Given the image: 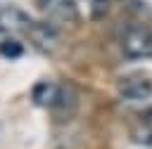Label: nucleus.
Instances as JSON below:
<instances>
[{
  "mask_svg": "<svg viewBox=\"0 0 152 149\" xmlns=\"http://www.w3.org/2000/svg\"><path fill=\"white\" fill-rule=\"evenodd\" d=\"M119 45L126 59H152V31L142 24H131L121 31Z\"/></svg>",
  "mask_w": 152,
  "mask_h": 149,
  "instance_id": "obj_1",
  "label": "nucleus"
},
{
  "mask_svg": "<svg viewBox=\"0 0 152 149\" xmlns=\"http://www.w3.org/2000/svg\"><path fill=\"white\" fill-rule=\"evenodd\" d=\"M116 92L126 102H145L152 97V78L145 71H126L116 78Z\"/></svg>",
  "mask_w": 152,
  "mask_h": 149,
  "instance_id": "obj_2",
  "label": "nucleus"
},
{
  "mask_svg": "<svg viewBox=\"0 0 152 149\" xmlns=\"http://www.w3.org/2000/svg\"><path fill=\"white\" fill-rule=\"evenodd\" d=\"M26 35L31 38L36 50H40L45 54H52L59 47V43H62V31L55 24H50V21H33Z\"/></svg>",
  "mask_w": 152,
  "mask_h": 149,
  "instance_id": "obj_3",
  "label": "nucleus"
},
{
  "mask_svg": "<svg viewBox=\"0 0 152 149\" xmlns=\"http://www.w3.org/2000/svg\"><path fill=\"white\" fill-rule=\"evenodd\" d=\"M78 109V92L71 83H59L57 85V97H55V104H52V111H55V118L59 123L69 121Z\"/></svg>",
  "mask_w": 152,
  "mask_h": 149,
  "instance_id": "obj_4",
  "label": "nucleus"
},
{
  "mask_svg": "<svg viewBox=\"0 0 152 149\" xmlns=\"http://www.w3.org/2000/svg\"><path fill=\"white\" fill-rule=\"evenodd\" d=\"M33 19L17 5L0 7V31L2 33H28Z\"/></svg>",
  "mask_w": 152,
  "mask_h": 149,
  "instance_id": "obj_5",
  "label": "nucleus"
},
{
  "mask_svg": "<svg viewBox=\"0 0 152 149\" xmlns=\"http://www.w3.org/2000/svg\"><path fill=\"white\" fill-rule=\"evenodd\" d=\"M50 14H52V21L59 31L62 28H76L81 24V7H78V0H57L52 7H50Z\"/></svg>",
  "mask_w": 152,
  "mask_h": 149,
  "instance_id": "obj_6",
  "label": "nucleus"
},
{
  "mask_svg": "<svg viewBox=\"0 0 152 149\" xmlns=\"http://www.w3.org/2000/svg\"><path fill=\"white\" fill-rule=\"evenodd\" d=\"M55 97H57V85H55V83H48V80L38 83V85L33 88V92H31L33 104H38V106H43V109H52Z\"/></svg>",
  "mask_w": 152,
  "mask_h": 149,
  "instance_id": "obj_7",
  "label": "nucleus"
},
{
  "mask_svg": "<svg viewBox=\"0 0 152 149\" xmlns=\"http://www.w3.org/2000/svg\"><path fill=\"white\" fill-rule=\"evenodd\" d=\"M131 142L133 144H140V147H152V123H145V125H138L131 130Z\"/></svg>",
  "mask_w": 152,
  "mask_h": 149,
  "instance_id": "obj_8",
  "label": "nucleus"
},
{
  "mask_svg": "<svg viewBox=\"0 0 152 149\" xmlns=\"http://www.w3.org/2000/svg\"><path fill=\"white\" fill-rule=\"evenodd\" d=\"M21 43L19 40H14V38H5V40H0V54H5V57H10V59H17V57H21Z\"/></svg>",
  "mask_w": 152,
  "mask_h": 149,
  "instance_id": "obj_9",
  "label": "nucleus"
},
{
  "mask_svg": "<svg viewBox=\"0 0 152 149\" xmlns=\"http://www.w3.org/2000/svg\"><path fill=\"white\" fill-rule=\"evenodd\" d=\"M90 2V19H102L107 14V7H109V0H88Z\"/></svg>",
  "mask_w": 152,
  "mask_h": 149,
  "instance_id": "obj_10",
  "label": "nucleus"
},
{
  "mask_svg": "<svg viewBox=\"0 0 152 149\" xmlns=\"http://www.w3.org/2000/svg\"><path fill=\"white\" fill-rule=\"evenodd\" d=\"M33 2H36V7H38V9H50L57 0H33Z\"/></svg>",
  "mask_w": 152,
  "mask_h": 149,
  "instance_id": "obj_11",
  "label": "nucleus"
},
{
  "mask_svg": "<svg viewBox=\"0 0 152 149\" xmlns=\"http://www.w3.org/2000/svg\"><path fill=\"white\" fill-rule=\"evenodd\" d=\"M109 2H112V0H109Z\"/></svg>",
  "mask_w": 152,
  "mask_h": 149,
  "instance_id": "obj_12",
  "label": "nucleus"
}]
</instances>
